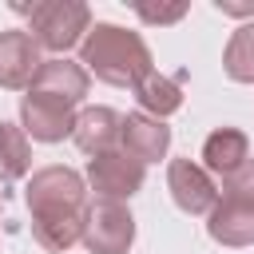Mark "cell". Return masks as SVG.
Segmentation results:
<instances>
[{
	"label": "cell",
	"mask_w": 254,
	"mask_h": 254,
	"mask_svg": "<svg viewBox=\"0 0 254 254\" xmlns=\"http://www.w3.org/2000/svg\"><path fill=\"white\" fill-rule=\"evenodd\" d=\"M87 187L95 190V198H107V202H127L131 194H139L143 179H147V167L139 159H131L123 147L115 151H103L95 159H87Z\"/></svg>",
	"instance_id": "obj_5"
},
{
	"label": "cell",
	"mask_w": 254,
	"mask_h": 254,
	"mask_svg": "<svg viewBox=\"0 0 254 254\" xmlns=\"http://www.w3.org/2000/svg\"><path fill=\"white\" fill-rule=\"evenodd\" d=\"M218 194H222V198H230V202L254 206V159H246L234 175L218 179Z\"/></svg>",
	"instance_id": "obj_18"
},
{
	"label": "cell",
	"mask_w": 254,
	"mask_h": 254,
	"mask_svg": "<svg viewBox=\"0 0 254 254\" xmlns=\"http://www.w3.org/2000/svg\"><path fill=\"white\" fill-rule=\"evenodd\" d=\"M20 127H24V135L36 139V143H60V139H67L71 127H75V111H71L67 103L52 99V95L28 91V95L20 99Z\"/></svg>",
	"instance_id": "obj_7"
},
{
	"label": "cell",
	"mask_w": 254,
	"mask_h": 254,
	"mask_svg": "<svg viewBox=\"0 0 254 254\" xmlns=\"http://www.w3.org/2000/svg\"><path fill=\"white\" fill-rule=\"evenodd\" d=\"M135 242V218L123 202L95 198L83 210V246L91 254H127Z\"/></svg>",
	"instance_id": "obj_4"
},
{
	"label": "cell",
	"mask_w": 254,
	"mask_h": 254,
	"mask_svg": "<svg viewBox=\"0 0 254 254\" xmlns=\"http://www.w3.org/2000/svg\"><path fill=\"white\" fill-rule=\"evenodd\" d=\"M167 190L183 214H210L218 202V183L202 163L190 159H171L167 163Z\"/></svg>",
	"instance_id": "obj_6"
},
{
	"label": "cell",
	"mask_w": 254,
	"mask_h": 254,
	"mask_svg": "<svg viewBox=\"0 0 254 254\" xmlns=\"http://www.w3.org/2000/svg\"><path fill=\"white\" fill-rule=\"evenodd\" d=\"M12 8L28 16V36L56 56L83 44V36L91 32V8L83 0H36V4H12Z\"/></svg>",
	"instance_id": "obj_2"
},
{
	"label": "cell",
	"mask_w": 254,
	"mask_h": 254,
	"mask_svg": "<svg viewBox=\"0 0 254 254\" xmlns=\"http://www.w3.org/2000/svg\"><path fill=\"white\" fill-rule=\"evenodd\" d=\"M135 12H139V20L143 24H179L183 16H187V4H135Z\"/></svg>",
	"instance_id": "obj_19"
},
{
	"label": "cell",
	"mask_w": 254,
	"mask_h": 254,
	"mask_svg": "<svg viewBox=\"0 0 254 254\" xmlns=\"http://www.w3.org/2000/svg\"><path fill=\"white\" fill-rule=\"evenodd\" d=\"M32 238L44 250L64 254L75 242H83V214H40V218H32Z\"/></svg>",
	"instance_id": "obj_15"
},
{
	"label": "cell",
	"mask_w": 254,
	"mask_h": 254,
	"mask_svg": "<svg viewBox=\"0 0 254 254\" xmlns=\"http://www.w3.org/2000/svg\"><path fill=\"white\" fill-rule=\"evenodd\" d=\"M79 64L87 67V75L111 87H131V91L155 71L147 40L119 24H91V32L79 44Z\"/></svg>",
	"instance_id": "obj_1"
},
{
	"label": "cell",
	"mask_w": 254,
	"mask_h": 254,
	"mask_svg": "<svg viewBox=\"0 0 254 254\" xmlns=\"http://www.w3.org/2000/svg\"><path fill=\"white\" fill-rule=\"evenodd\" d=\"M206 234L218 246H234V250L238 246H254V206L218 198L214 210L206 214Z\"/></svg>",
	"instance_id": "obj_12"
},
{
	"label": "cell",
	"mask_w": 254,
	"mask_h": 254,
	"mask_svg": "<svg viewBox=\"0 0 254 254\" xmlns=\"http://www.w3.org/2000/svg\"><path fill=\"white\" fill-rule=\"evenodd\" d=\"M222 16H254V0H214Z\"/></svg>",
	"instance_id": "obj_20"
},
{
	"label": "cell",
	"mask_w": 254,
	"mask_h": 254,
	"mask_svg": "<svg viewBox=\"0 0 254 254\" xmlns=\"http://www.w3.org/2000/svg\"><path fill=\"white\" fill-rule=\"evenodd\" d=\"M183 83H187V71L179 75H163V71H151L139 87H135V99L143 107V115L151 119H167L183 107Z\"/></svg>",
	"instance_id": "obj_14"
},
{
	"label": "cell",
	"mask_w": 254,
	"mask_h": 254,
	"mask_svg": "<svg viewBox=\"0 0 254 254\" xmlns=\"http://www.w3.org/2000/svg\"><path fill=\"white\" fill-rule=\"evenodd\" d=\"M87 87H91V75H87V67L79 60L52 56V60L40 64V71H36V79H32L28 91H40V95H52V99L75 107V103H83Z\"/></svg>",
	"instance_id": "obj_9"
},
{
	"label": "cell",
	"mask_w": 254,
	"mask_h": 254,
	"mask_svg": "<svg viewBox=\"0 0 254 254\" xmlns=\"http://www.w3.org/2000/svg\"><path fill=\"white\" fill-rule=\"evenodd\" d=\"M119 131H123V115L115 107H83L75 115V127H71V143L83 151V155H103V151H115L119 147Z\"/></svg>",
	"instance_id": "obj_11"
},
{
	"label": "cell",
	"mask_w": 254,
	"mask_h": 254,
	"mask_svg": "<svg viewBox=\"0 0 254 254\" xmlns=\"http://www.w3.org/2000/svg\"><path fill=\"white\" fill-rule=\"evenodd\" d=\"M40 44L24 28L0 32V87L4 91H28L40 71Z\"/></svg>",
	"instance_id": "obj_8"
},
{
	"label": "cell",
	"mask_w": 254,
	"mask_h": 254,
	"mask_svg": "<svg viewBox=\"0 0 254 254\" xmlns=\"http://www.w3.org/2000/svg\"><path fill=\"white\" fill-rule=\"evenodd\" d=\"M222 71L234 83H254V20L234 28L222 52Z\"/></svg>",
	"instance_id": "obj_17"
},
{
	"label": "cell",
	"mask_w": 254,
	"mask_h": 254,
	"mask_svg": "<svg viewBox=\"0 0 254 254\" xmlns=\"http://www.w3.org/2000/svg\"><path fill=\"white\" fill-rule=\"evenodd\" d=\"M32 171V143L24 135V127L4 123L0 119V183H20Z\"/></svg>",
	"instance_id": "obj_16"
},
{
	"label": "cell",
	"mask_w": 254,
	"mask_h": 254,
	"mask_svg": "<svg viewBox=\"0 0 254 254\" xmlns=\"http://www.w3.org/2000/svg\"><path fill=\"white\" fill-rule=\"evenodd\" d=\"M246 159H250V139L238 127H214L206 135V143H202V167L210 175H218V179L234 175Z\"/></svg>",
	"instance_id": "obj_13"
},
{
	"label": "cell",
	"mask_w": 254,
	"mask_h": 254,
	"mask_svg": "<svg viewBox=\"0 0 254 254\" xmlns=\"http://www.w3.org/2000/svg\"><path fill=\"white\" fill-rule=\"evenodd\" d=\"M119 147H123L131 159H139L143 167H147V163H159V159H167V151H171V127H167L163 119H151V115H143V111H131V115H123Z\"/></svg>",
	"instance_id": "obj_10"
},
{
	"label": "cell",
	"mask_w": 254,
	"mask_h": 254,
	"mask_svg": "<svg viewBox=\"0 0 254 254\" xmlns=\"http://www.w3.org/2000/svg\"><path fill=\"white\" fill-rule=\"evenodd\" d=\"M24 202L32 218L40 214H83L87 210V179L71 167H40L24 187Z\"/></svg>",
	"instance_id": "obj_3"
}]
</instances>
